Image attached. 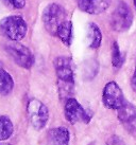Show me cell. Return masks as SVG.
Segmentation results:
<instances>
[{
  "mask_svg": "<svg viewBox=\"0 0 136 145\" xmlns=\"http://www.w3.org/2000/svg\"><path fill=\"white\" fill-rule=\"evenodd\" d=\"M57 87L61 99L70 97L75 89V65L69 56H57L54 59Z\"/></svg>",
  "mask_w": 136,
  "mask_h": 145,
  "instance_id": "obj_1",
  "label": "cell"
},
{
  "mask_svg": "<svg viewBox=\"0 0 136 145\" xmlns=\"http://www.w3.org/2000/svg\"><path fill=\"white\" fill-rule=\"evenodd\" d=\"M27 32V21L19 15H10L0 20V33L9 40L20 41L26 37Z\"/></svg>",
  "mask_w": 136,
  "mask_h": 145,
  "instance_id": "obj_2",
  "label": "cell"
},
{
  "mask_svg": "<svg viewBox=\"0 0 136 145\" xmlns=\"http://www.w3.org/2000/svg\"><path fill=\"white\" fill-rule=\"evenodd\" d=\"M66 19H67L66 11H65L62 5L57 3L48 4L43 11L42 20H43V24H44L46 31L50 35L55 36L59 27Z\"/></svg>",
  "mask_w": 136,
  "mask_h": 145,
  "instance_id": "obj_3",
  "label": "cell"
},
{
  "mask_svg": "<svg viewBox=\"0 0 136 145\" xmlns=\"http://www.w3.org/2000/svg\"><path fill=\"white\" fill-rule=\"evenodd\" d=\"M4 50L14 63L24 69H31L35 58L31 50L19 41H11L4 44Z\"/></svg>",
  "mask_w": 136,
  "mask_h": 145,
  "instance_id": "obj_4",
  "label": "cell"
},
{
  "mask_svg": "<svg viewBox=\"0 0 136 145\" xmlns=\"http://www.w3.org/2000/svg\"><path fill=\"white\" fill-rule=\"evenodd\" d=\"M27 114L30 124L35 130L45 128L49 120L48 107L37 99H30L27 103Z\"/></svg>",
  "mask_w": 136,
  "mask_h": 145,
  "instance_id": "obj_5",
  "label": "cell"
},
{
  "mask_svg": "<svg viewBox=\"0 0 136 145\" xmlns=\"http://www.w3.org/2000/svg\"><path fill=\"white\" fill-rule=\"evenodd\" d=\"M133 12L124 1H119L111 16V27L115 32L123 33L133 24Z\"/></svg>",
  "mask_w": 136,
  "mask_h": 145,
  "instance_id": "obj_6",
  "label": "cell"
},
{
  "mask_svg": "<svg viewBox=\"0 0 136 145\" xmlns=\"http://www.w3.org/2000/svg\"><path fill=\"white\" fill-rule=\"evenodd\" d=\"M64 114L65 119L70 124H77L80 122L88 124L92 120V114L75 97H68L66 100L64 106Z\"/></svg>",
  "mask_w": 136,
  "mask_h": 145,
  "instance_id": "obj_7",
  "label": "cell"
},
{
  "mask_svg": "<svg viewBox=\"0 0 136 145\" xmlns=\"http://www.w3.org/2000/svg\"><path fill=\"white\" fill-rule=\"evenodd\" d=\"M102 102L106 108L112 110H118L127 102L122 90L116 82L111 81L104 86L102 91Z\"/></svg>",
  "mask_w": 136,
  "mask_h": 145,
  "instance_id": "obj_8",
  "label": "cell"
},
{
  "mask_svg": "<svg viewBox=\"0 0 136 145\" xmlns=\"http://www.w3.org/2000/svg\"><path fill=\"white\" fill-rule=\"evenodd\" d=\"M117 118L130 135L136 138V107L125 102L118 110Z\"/></svg>",
  "mask_w": 136,
  "mask_h": 145,
  "instance_id": "obj_9",
  "label": "cell"
},
{
  "mask_svg": "<svg viewBox=\"0 0 136 145\" xmlns=\"http://www.w3.org/2000/svg\"><path fill=\"white\" fill-rule=\"evenodd\" d=\"M111 0H77V4L82 12L90 15H99L110 7Z\"/></svg>",
  "mask_w": 136,
  "mask_h": 145,
  "instance_id": "obj_10",
  "label": "cell"
},
{
  "mask_svg": "<svg viewBox=\"0 0 136 145\" xmlns=\"http://www.w3.org/2000/svg\"><path fill=\"white\" fill-rule=\"evenodd\" d=\"M70 133L66 127H55L48 131L47 145H69Z\"/></svg>",
  "mask_w": 136,
  "mask_h": 145,
  "instance_id": "obj_11",
  "label": "cell"
},
{
  "mask_svg": "<svg viewBox=\"0 0 136 145\" xmlns=\"http://www.w3.org/2000/svg\"><path fill=\"white\" fill-rule=\"evenodd\" d=\"M87 46L92 50L100 48L102 42V33L98 24L95 22H89L86 27V34H85Z\"/></svg>",
  "mask_w": 136,
  "mask_h": 145,
  "instance_id": "obj_12",
  "label": "cell"
},
{
  "mask_svg": "<svg viewBox=\"0 0 136 145\" xmlns=\"http://www.w3.org/2000/svg\"><path fill=\"white\" fill-rule=\"evenodd\" d=\"M55 36L60 39L66 47H69L72 42V22L69 19L63 21L57 31H56Z\"/></svg>",
  "mask_w": 136,
  "mask_h": 145,
  "instance_id": "obj_13",
  "label": "cell"
},
{
  "mask_svg": "<svg viewBox=\"0 0 136 145\" xmlns=\"http://www.w3.org/2000/svg\"><path fill=\"white\" fill-rule=\"evenodd\" d=\"M14 89L12 75L4 69L0 68V95H8Z\"/></svg>",
  "mask_w": 136,
  "mask_h": 145,
  "instance_id": "obj_14",
  "label": "cell"
},
{
  "mask_svg": "<svg viewBox=\"0 0 136 145\" xmlns=\"http://www.w3.org/2000/svg\"><path fill=\"white\" fill-rule=\"evenodd\" d=\"M14 133V125L8 116H0V142L9 140Z\"/></svg>",
  "mask_w": 136,
  "mask_h": 145,
  "instance_id": "obj_15",
  "label": "cell"
},
{
  "mask_svg": "<svg viewBox=\"0 0 136 145\" xmlns=\"http://www.w3.org/2000/svg\"><path fill=\"white\" fill-rule=\"evenodd\" d=\"M123 55L121 54L119 44L116 41H114L112 46V65L115 70H118L122 67L123 65Z\"/></svg>",
  "mask_w": 136,
  "mask_h": 145,
  "instance_id": "obj_16",
  "label": "cell"
},
{
  "mask_svg": "<svg viewBox=\"0 0 136 145\" xmlns=\"http://www.w3.org/2000/svg\"><path fill=\"white\" fill-rule=\"evenodd\" d=\"M1 2L9 8L15 10H21L26 7V0H1Z\"/></svg>",
  "mask_w": 136,
  "mask_h": 145,
  "instance_id": "obj_17",
  "label": "cell"
},
{
  "mask_svg": "<svg viewBox=\"0 0 136 145\" xmlns=\"http://www.w3.org/2000/svg\"><path fill=\"white\" fill-rule=\"evenodd\" d=\"M131 87H132L133 91L136 92V64H135V68H134L133 75H132V77H131Z\"/></svg>",
  "mask_w": 136,
  "mask_h": 145,
  "instance_id": "obj_18",
  "label": "cell"
},
{
  "mask_svg": "<svg viewBox=\"0 0 136 145\" xmlns=\"http://www.w3.org/2000/svg\"><path fill=\"white\" fill-rule=\"evenodd\" d=\"M0 145H11V144H10V143H5V142H1Z\"/></svg>",
  "mask_w": 136,
  "mask_h": 145,
  "instance_id": "obj_19",
  "label": "cell"
},
{
  "mask_svg": "<svg viewBox=\"0 0 136 145\" xmlns=\"http://www.w3.org/2000/svg\"><path fill=\"white\" fill-rule=\"evenodd\" d=\"M92 145H98V144H97V143H92ZM100 145H108V144H100Z\"/></svg>",
  "mask_w": 136,
  "mask_h": 145,
  "instance_id": "obj_20",
  "label": "cell"
},
{
  "mask_svg": "<svg viewBox=\"0 0 136 145\" xmlns=\"http://www.w3.org/2000/svg\"><path fill=\"white\" fill-rule=\"evenodd\" d=\"M134 4H135V7H136V0H134Z\"/></svg>",
  "mask_w": 136,
  "mask_h": 145,
  "instance_id": "obj_21",
  "label": "cell"
}]
</instances>
